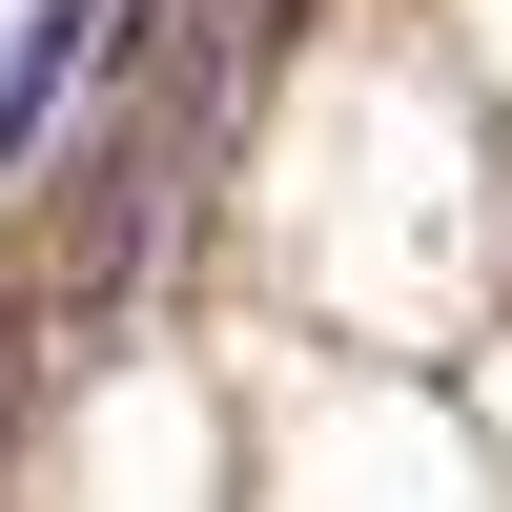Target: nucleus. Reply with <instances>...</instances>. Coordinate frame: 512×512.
Instances as JSON below:
<instances>
[{"mask_svg": "<svg viewBox=\"0 0 512 512\" xmlns=\"http://www.w3.org/2000/svg\"><path fill=\"white\" fill-rule=\"evenodd\" d=\"M82 82H103V0H21V21H0V185L62 144Z\"/></svg>", "mask_w": 512, "mask_h": 512, "instance_id": "1", "label": "nucleus"}]
</instances>
